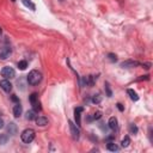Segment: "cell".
<instances>
[{
	"label": "cell",
	"instance_id": "cell-22",
	"mask_svg": "<svg viewBox=\"0 0 153 153\" xmlns=\"http://www.w3.org/2000/svg\"><path fill=\"white\" fill-rule=\"evenodd\" d=\"M129 131H130V134H136V133H137V127H136L134 123H131V124L129 126Z\"/></svg>",
	"mask_w": 153,
	"mask_h": 153
},
{
	"label": "cell",
	"instance_id": "cell-8",
	"mask_svg": "<svg viewBox=\"0 0 153 153\" xmlns=\"http://www.w3.org/2000/svg\"><path fill=\"white\" fill-rule=\"evenodd\" d=\"M0 87H1L5 92H10V91L12 90V84H11L7 79H4V80L0 81Z\"/></svg>",
	"mask_w": 153,
	"mask_h": 153
},
{
	"label": "cell",
	"instance_id": "cell-5",
	"mask_svg": "<svg viewBox=\"0 0 153 153\" xmlns=\"http://www.w3.org/2000/svg\"><path fill=\"white\" fill-rule=\"evenodd\" d=\"M68 124H69V129H71V134H72V137L74 140H78L80 137V130L79 128L72 122V121H68Z\"/></svg>",
	"mask_w": 153,
	"mask_h": 153
},
{
	"label": "cell",
	"instance_id": "cell-20",
	"mask_svg": "<svg viewBox=\"0 0 153 153\" xmlns=\"http://www.w3.org/2000/svg\"><path fill=\"white\" fill-rule=\"evenodd\" d=\"M129 143H130V139H129V136H124V139H123L122 142H121L122 147H128Z\"/></svg>",
	"mask_w": 153,
	"mask_h": 153
},
{
	"label": "cell",
	"instance_id": "cell-23",
	"mask_svg": "<svg viewBox=\"0 0 153 153\" xmlns=\"http://www.w3.org/2000/svg\"><path fill=\"white\" fill-rule=\"evenodd\" d=\"M6 141H7V135L6 134H1L0 135V143L4 145V143H6Z\"/></svg>",
	"mask_w": 153,
	"mask_h": 153
},
{
	"label": "cell",
	"instance_id": "cell-28",
	"mask_svg": "<svg viewBox=\"0 0 153 153\" xmlns=\"http://www.w3.org/2000/svg\"><path fill=\"white\" fill-rule=\"evenodd\" d=\"M4 126H5V123H4V121L0 118V129H1V128H4Z\"/></svg>",
	"mask_w": 153,
	"mask_h": 153
},
{
	"label": "cell",
	"instance_id": "cell-3",
	"mask_svg": "<svg viewBox=\"0 0 153 153\" xmlns=\"http://www.w3.org/2000/svg\"><path fill=\"white\" fill-rule=\"evenodd\" d=\"M29 100H30V103H31V105H32V108H33V110H35L36 112L42 109V108H41V103H39V100H38L37 93H31L30 97H29Z\"/></svg>",
	"mask_w": 153,
	"mask_h": 153
},
{
	"label": "cell",
	"instance_id": "cell-7",
	"mask_svg": "<svg viewBox=\"0 0 153 153\" xmlns=\"http://www.w3.org/2000/svg\"><path fill=\"white\" fill-rule=\"evenodd\" d=\"M140 63L137 62V61H134V60H127V61H123L122 63H121V67H123V68H131V67H136V66H139Z\"/></svg>",
	"mask_w": 153,
	"mask_h": 153
},
{
	"label": "cell",
	"instance_id": "cell-14",
	"mask_svg": "<svg viewBox=\"0 0 153 153\" xmlns=\"http://www.w3.org/2000/svg\"><path fill=\"white\" fill-rule=\"evenodd\" d=\"M127 93L129 94V97H130L131 100H134V102H137V100H139V96H137V93H136L134 90L129 88V90H127Z\"/></svg>",
	"mask_w": 153,
	"mask_h": 153
},
{
	"label": "cell",
	"instance_id": "cell-27",
	"mask_svg": "<svg viewBox=\"0 0 153 153\" xmlns=\"http://www.w3.org/2000/svg\"><path fill=\"white\" fill-rule=\"evenodd\" d=\"M117 109H118L120 111H123V106H122L121 103H117Z\"/></svg>",
	"mask_w": 153,
	"mask_h": 153
},
{
	"label": "cell",
	"instance_id": "cell-24",
	"mask_svg": "<svg viewBox=\"0 0 153 153\" xmlns=\"http://www.w3.org/2000/svg\"><path fill=\"white\" fill-rule=\"evenodd\" d=\"M100 117H102V112H100V111H97V112H94V114H93L92 120H99Z\"/></svg>",
	"mask_w": 153,
	"mask_h": 153
},
{
	"label": "cell",
	"instance_id": "cell-31",
	"mask_svg": "<svg viewBox=\"0 0 153 153\" xmlns=\"http://www.w3.org/2000/svg\"><path fill=\"white\" fill-rule=\"evenodd\" d=\"M60 1H63V0H60Z\"/></svg>",
	"mask_w": 153,
	"mask_h": 153
},
{
	"label": "cell",
	"instance_id": "cell-30",
	"mask_svg": "<svg viewBox=\"0 0 153 153\" xmlns=\"http://www.w3.org/2000/svg\"><path fill=\"white\" fill-rule=\"evenodd\" d=\"M11 1H13V2H14V1H16V0H11Z\"/></svg>",
	"mask_w": 153,
	"mask_h": 153
},
{
	"label": "cell",
	"instance_id": "cell-1",
	"mask_svg": "<svg viewBox=\"0 0 153 153\" xmlns=\"http://www.w3.org/2000/svg\"><path fill=\"white\" fill-rule=\"evenodd\" d=\"M26 80H27V82H29L30 85H38V84L41 82V80H42V74H41L38 71H35V69H33V71H31V72L29 73Z\"/></svg>",
	"mask_w": 153,
	"mask_h": 153
},
{
	"label": "cell",
	"instance_id": "cell-19",
	"mask_svg": "<svg viewBox=\"0 0 153 153\" xmlns=\"http://www.w3.org/2000/svg\"><path fill=\"white\" fill-rule=\"evenodd\" d=\"M26 67H27V62H26L25 60H23V61H19V62H18V68H19L20 71H24Z\"/></svg>",
	"mask_w": 153,
	"mask_h": 153
},
{
	"label": "cell",
	"instance_id": "cell-17",
	"mask_svg": "<svg viewBox=\"0 0 153 153\" xmlns=\"http://www.w3.org/2000/svg\"><path fill=\"white\" fill-rule=\"evenodd\" d=\"M22 2H23L26 7H29L30 10H32V11H35V10H36V6H35V4H32V1H31V0H22Z\"/></svg>",
	"mask_w": 153,
	"mask_h": 153
},
{
	"label": "cell",
	"instance_id": "cell-10",
	"mask_svg": "<svg viewBox=\"0 0 153 153\" xmlns=\"http://www.w3.org/2000/svg\"><path fill=\"white\" fill-rule=\"evenodd\" d=\"M82 108L81 106H78V108H75L74 109V117H75V122H76V126H80V114L82 112Z\"/></svg>",
	"mask_w": 153,
	"mask_h": 153
},
{
	"label": "cell",
	"instance_id": "cell-11",
	"mask_svg": "<svg viewBox=\"0 0 153 153\" xmlns=\"http://www.w3.org/2000/svg\"><path fill=\"white\" fill-rule=\"evenodd\" d=\"M7 134H10V135H16L17 134V126H16V123L11 122V123L7 124Z\"/></svg>",
	"mask_w": 153,
	"mask_h": 153
},
{
	"label": "cell",
	"instance_id": "cell-13",
	"mask_svg": "<svg viewBox=\"0 0 153 153\" xmlns=\"http://www.w3.org/2000/svg\"><path fill=\"white\" fill-rule=\"evenodd\" d=\"M108 124H109V128H110V129L116 130L117 127H118V124H117V118H116V117H110Z\"/></svg>",
	"mask_w": 153,
	"mask_h": 153
},
{
	"label": "cell",
	"instance_id": "cell-9",
	"mask_svg": "<svg viewBox=\"0 0 153 153\" xmlns=\"http://www.w3.org/2000/svg\"><path fill=\"white\" fill-rule=\"evenodd\" d=\"M35 121H36V124L39 126V127H44V126L48 124V118L44 117V116H36Z\"/></svg>",
	"mask_w": 153,
	"mask_h": 153
},
{
	"label": "cell",
	"instance_id": "cell-6",
	"mask_svg": "<svg viewBox=\"0 0 153 153\" xmlns=\"http://www.w3.org/2000/svg\"><path fill=\"white\" fill-rule=\"evenodd\" d=\"M11 53H12V50H11V48H8V47H2V48H0V60H6V59H8L10 55H11Z\"/></svg>",
	"mask_w": 153,
	"mask_h": 153
},
{
	"label": "cell",
	"instance_id": "cell-29",
	"mask_svg": "<svg viewBox=\"0 0 153 153\" xmlns=\"http://www.w3.org/2000/svg\"><path fill=\"white\" fill-rule=\"evenodd\" d=\"M1 32H2V30H1V27H0V35H1Z\"/></svg>",
	"mask_w": 153,
	"mask_h": 153
},
{
	"label": "cell",
	"instance_id": "cell-2",
	"mask_svg": "<svg viewBox=\"0 0 153 153\" xmlns=\"http://www.w3.org/2000/svg\"><path fill=\"white\" fill-rule=\"evenodd\" d=\"M20 139H22V141L23 142H25V143H30L31 141H33V139H35V130L33 129H25L22 134H20Z\"/></svg>",
	"mask_w": 153,
	"mask_h": 153
},
{
	"label": "cell",
	"instance_id": "cell-12",
	"mask_svg": "<svg viewBox=\"0 0 153 153\" xmlns=\"http://www.w3.org/2000/svg\"><path fill=\"white\" fill-rule=\"evenodd\" d=\"M22 112H23L22 105H20V103H17L14 105V108H13V115H14V117H19L22 115Z\"/></svg>",
	"mask_w": 153,
	"mask_h": 153
},
{
	"label": "cell",
	"instance_id": "cell-21",
	"mask_svg": "<svg viewBox=\"0 0 153 153\" xmlns=\"http://www.w3.org/2000/svg\"><path fill=\"white\" fill-rule=\"evenodd\" d=\"M105 91H106V96H108V97H111V96H112V91H111L110 84H109L108 81L105 82Z\"/></svg>",
	"mask_w": 153,
	"mask_h": 153
},
{
	"label": "cell",
	"instance_id": "cell-26",
	"mask_svg": "<svg viewBox=\"0 0 153 153\" xmlns=\"http://www.w3.org/2000/svg\"><path fill=\"white\" fill-rule=\"evenodd\" d=\"M11 99H12V100H13V102H17V103H19V99H18V98H17V97H16V94H13V96H12V97H11Z\"/></svg>",
	"mask_w": 153,
	"mask_h": 153
},
{
	"label": "cell",
	"instance_id": "cell-18",
	"mask_svg": "<svg viewBox=\"0 0 153 153\" xmlns=\"http://www.w3.org/2000/svg\"><path fill=\"white\" fill-rule=\"evenodd\" d=\"M102 102V96L99 94V93H97V94H94L93 97H92V103L93 104H99Z\"/></svg>",
	"mask_w": 153,
	"mask_h": 153
},
{
	"label": "cell",
	"instance_id": "cell-25",
	"mask_svg": "<svg viewBox=\"0 0 153 153\" xmlns=\"http://www.w3.org/2000/svg\"><path fill=\"white\" fill-rule=\"evenodd\" d=\"M108 57H109V60H110V61H112V62H115V61L117 60V56H116L115 54H111V53H110V54H108Z\"/></svg>",
	"mask_w": 153,
	"mask_h": 153
},
{
	"label": "cell",
	"instance_id": "cell-4",
	"mask_svg": "<svg viewBox=\"0 0 153 153\" xmlns=\"http://www.w3.org/2000/svg\"><path fill=\"white\" fill-rule=\"evenodd\" d=\"M1 75H2L5 79H12V78H14V75H16V72H14V69H13L12 67L6 66V67H4V68L1 69Z\"/></svg>",
	"mask_w": 153,
	"mask_h": 153
},
{
	"label": "cell",
	"instance_id": "cell-16",
	"mask_svg": "<svg viewBox=\"0 0 153 153\" xmlns=\"http://www.w3.org/2000/svg\"><path fill=\"white\" fill-rule=\"evenodd\" d=\"M36 116H37V115H36V111H35L33 109H32V110L26 111V114H25V118H26V120H29V121H30V120H35V118H36Z\"/></svg>",
	"mask_w": 153,
	"mask_h": 153
},
{
	"label": "cell",
	"instance_id": "cell-15",
	"mask_svg": "<svg viewBox=\"0 0 153 153\" xmlns=\"http://www.w3.org/2000/svg\"><path fill=\"white\" fill-rule=\"evenodd\" d=\"M106 148H108L109 151H111V152H117V151L120 149V147H118L115 142H112V141H109V142H108Z\"/></svg>",
	"mask_w": 153,
	"mask_h": 153
}]
</instances>
